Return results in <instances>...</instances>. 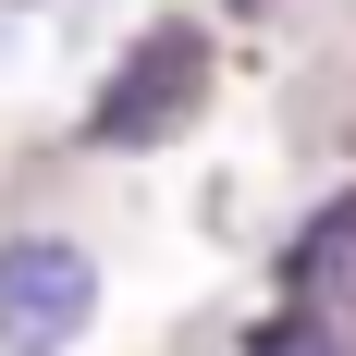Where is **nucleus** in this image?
<instances>
[{
  "instance_id": "obj_2",
  "label": "nucleus",
  "mask_w": 356,
  "mask_h": 356,
  "mask_svg": "<svg viewBox=\"0 0 356 356\" xmlns=\"http://www.w3.org/2000/svg\"><path fill=\"white\" fill-rule=\"evenodd\" d=\"M99 320V258L74 234H0V356H62Z\"/></svg>"
},
{
  "instance_id": "obj_1",
  "label": "nucleus",
  "mask_w": 356,
  "mask_h": 356,
  "mask_svg": "<svg viewBox=\"0 0 356 356\" xmlns=\"http://www.w3.org/2000/svg\"><path fill=\"white\" fill-rule=\"evenodd\" d=\"M197 99H209V25H147L111 62L99 111H86V147H160V136H184Z\"/></svg>"
},
{
  "instance_id": "obj_4",
  "label": "nucleus",
  "mask_w": 356,
  "mask_h": 356,
  "mask_svg": "<svg viewBox=\"0 0 356 356\" xmlns=\"http://www.w3.org/2000/svg\"><path fill=\"white\" fill-rule=\"evenodd\" d=\"M332 307H344V320H356V258H344V283H332ZM332 307H320V320H332Z\"/></svg>"
},
{
  "instance_id": "obj_3",
  "label": "nucleus",
  "mask_w": 356,
  "mask_h": 356,
  "mask_svg": "<svg viewBox=\"0 0 356 356\" xmlns=\"http://www.w3.org/2000/svg\"><path fill=\"white\" fill-rule=\"evenodd\" d=\"M344 258H356V184H344V197H332V209H320V221H307V234L283 246V295L307 307V320L332 307V283H344Z\"/></svg>"
},
{
  "instance_id": "obj_5",
  "label": "nucleus",
  "mask_w": 356,
  "mask_h": 356,
  "mask_svg": "<svg viewBox=\"0 0 356 356\" xmlns=\"http://www.w3.org/2000/svg\"><path fill=\"white\" fill-rule=\"evenodd\" d=\"M221 13H270V0H221Z\"/></svg>"
}]
</instances>
